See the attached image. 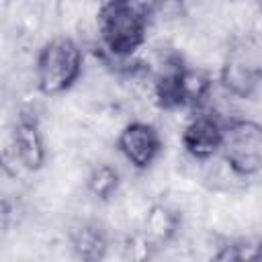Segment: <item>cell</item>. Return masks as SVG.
Segmentation results:
<instances>
[{"mask_svg":"<svg viewBox=\"0 0 262 262\" xmlns=\"http://www.w3.org/2000/svg\"><path fill=\"white\" fill-rule=\"evenodd\" d=\"M147 29L143 0H106L98 12V33L115 55H131L141 47Z\"/></svg>","mask_w":262,"mask_h":262,"instance_id":"cell-1","label":"cell"},{"mask_svg":"<svg viewBox=\"0 0 262 262\" xmlns=\"http://www.w3.org/2000/svg\"><path fill=\"white\" fill-rule=\"evenodd\" d=\"M82 53L68 37H55L43 45L37 57V84L43 94L68 90L80 76Z\"/></svg>","mask_w":262,"mask_h":262,"instance_id":"cell-2","label":"cell"},{"mask_svg":"<svg viewBox=\"0 0 262 262\" xmlns=\"http://www.w3.org/2000/svg\"><path fill=\"white\" fill-rule=\"evenodd\" d=\"M221 149L231 170L250 176L262 170V127L254 121H233L223 127Z\"/></svg>","mask_w":262,"mask_h":262,"instance_id":"cell-3","label":"cell"},{"mask_svg":"<svg viewBox=\"0 0 262 262\" xmlns=\"http://www.w3.org/2000/svg\"><path fill=\"white\" fill-rule=\"evenodd\" d=\"M205 90H207V80L199 72H188L180 66L166 72L156 86L158 100L166 108L196 102L205 94Z\"/></svg>","mask_w":262,"mask_h":262,"instance_id":"cell-4","label":"cell"},{"mask_svg":"<svg viewBox=\"0 0 262 262\" xmlns=\"http://www.w3.org/2000/svg\"><path fill=\"white\" fill-rule=\"evenodd\" d=\"M119 149L137 168H147L160 154V135L147 123H131L121 131Z\"/></svg>","mask_w":262,"mask_h":262,"instance_id":"cell-5","label":"cell"},{"mask_svg":"<svg viewBox=\"0 0 262 262\" xmlns=\"http://www.w3.org/2000/svg\"><path fill=\"white\" fill-rule=\"evenodd\" d=\"M182 143L186 151L194 158H209L223 143V127L211 115H196L182 133Z\"/></svg>","mask_w":262,"mask_h":262,"instance_id":"cell-6","label":"cell"},{"mask_svg":"<svg viewBox=\"0 0 262 262\" xmlns=\"http://www.w3.org/2000/svg\"><path fill=\"white\" fill-rule=\"evenodd\" d=\"M14 139V151L20 160V164L29 170H37L43 164L45 151H43V141H41V133L39 127L33 119L23 117L12 133Z\"/></svg>","mask_w":262,"mask_h":262,"instance_id":"cell-7","label":"cell"},{"mask_svg":"<svg viewBox=\"0 0 262 262\" xmlns=\"http://www.w3.org/2000/svg\"><path fill=\"white\" fill-rule=\"evenodd\" d=\"M104 235L98 227L86 225L74 235V250L86 260H96L104 254Z\"/></svg>","mask_w":262,"mask_h":262,"instance_id":"cell-8","label":"cell"},{"mask_svg":"<svg viewBox=\"0 0 262 262\" xmlns=\"http://www.w3.org/2000/svg\"><path fill=\"white\" fill-rule=\"evenodd\" d=\"M117 180H119V178H117V172H115L113 168H108V166H98V168L92 172V176H90V188H92L94 194L106 199V196L117 188Z\"/></svg>","mask_w":262,"mask_h":262,"instance_id":"cell-9","label":"cell"}]
</instances>
